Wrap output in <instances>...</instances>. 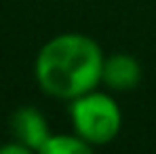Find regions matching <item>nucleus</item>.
<instances>
[{"mask_svg": "<svg viewBox=\"0 0 156 154\" xmlns=\"http://www.w3.org/2000/svg\"><path fill=\"white\" fill-rule=\"evenodd\" d=\"M105 55L87 34L66 32L47 40L34 61V78L42 93L72 102L101 84Z\"/></svg>", "mask_w": 156, "mask_h": 154, "instance_id": "obj_1", "label": "nucleus"}, {"mask_svg": "<svg viewBox=\"0 0 156 154\" xmlns=\"http://www.w3.org/2000/svg\"><path fill=\"white\" fill-rule=\"evenodd\" d=\"M70 120L74 133L95 148L116 139L122 127V112L108 91L93 89L70 102Z\"/></svg>", "mask_w": 156, "mask_h": 154, "instance_id": "obj_2", "label": "nucleus"}, {"mask_svg": "<svg viewBox=\"0 0 156 154\" xmlns=\"http://www.w3.org/2000/svg\"><path fill=\"white\" fill-rule=\"evenodd\" d=\"M11 133H13V139L21 141L32 152H40V148L51 135V129L44 114L38 108L21 106L11 116Z\"/></svg>", "mask_w": 156, "mask_h": 154, "instance_id": "obj_3", "label": "nucleus"}, {"mask_svg": "<svg viewBox=\"0 0 156 154\" xmlns=\"http://www.w3.org/2000/svg\"><path fill=\"white\" fill-rule=\"evenodd\" d=\"M141 80V66L129 53H112L104 59L101 82L114 93L133 91Z\"/></svg>", "mask_w": 156, "mask_h": 154, "instance_id": "obj_4", "label": "nucleus"}, {"mask_svg": "<svg viewBox=\"0 0 156 154\" xmlns=\"http://www.w3.org/2000/svg\"><path fill=\"white\" fill-rule=\"evenodd\" d=\"M91 150L93 148L76 133H51L40 148L42 154H89Z\"/></svg>", "mask_w": 156, "mask_h": 154, "instance_id": "obj_5", "label": "nucleus"}, {"mask_svg": "<svg viewBox=\"0 0 156 154\" xmlns=\"http://www.w3.org/2000/svg\"><path fill=\"white\" fill-rule=\"evenodd\" d=\"M32 150L23 146L21 141H17V139H13V141H9V144H4V146H0V154H30Z\"/></svg>", "mask_w": 156, "mask_h": 154, "instance_id": "obj_6", "label": "nucleus"}]
</instances>
